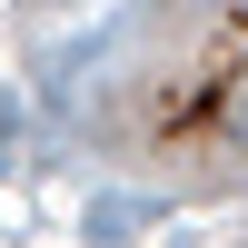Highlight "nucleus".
<instances>
[{"label":"nucleus","instance_id":"2","mask_svg":"<svg viewBox=\"0 0 248 248\" xmlns=\"http://www.w3.org/2000/svg\"><path fill=\"white\" fill-rule=\"evenodd\" d=\"M229 139H238V149H248V79H238V90H229Z\"/></svg>","mask_w":248,"mask_h":248},{"label":"nucleus","instance_id":"1","mask_svg":"<svg viewBox=\"0 0 248 248\" xmlns=\"http://www.w3.org/2000/svg\"><path fill=\"white\" fill-rule=\"evenodd\" d=\"M79 229H90V248H119V238L139 229V209H129V199H99V209L79 218Z\"/></svg>","mask_w":248,"mask_h":248}]
</instances>
